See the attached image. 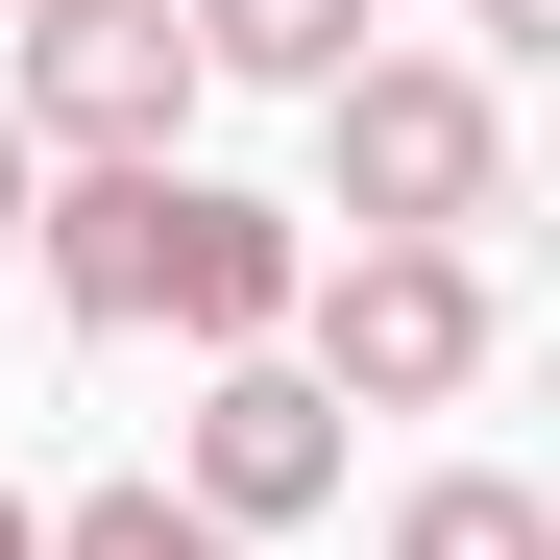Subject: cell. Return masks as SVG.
Instances as JSON below:
<instances>
[{"instance_id": "6da1fadb", "label": "cell", "mask_w": 560, "mask_h": 560, "mask_svg": "<svg viewBox=\"0 0 560 560\" xmlns=\"http://www.w3.org/2000/svg\"><path fill=\"white\" fill-rule=\"evenodd\" d=\"M25 268H49V317L73 341H293V220H268L244 196V171H196V147H171V171H49V196H25Z\"/></svg>"}, {"instance_id": "8fae6325", "label": "cell", "mask_w": 560, "mask_h": 560, "mask_svg": "<svg viewBox=\"0 0 560 560\" xmlns=\"http://www.w3.org/2000/svg\"><path fill=\"white\" fill-rule=\"evenodd\" d=\"M25 536H49V512H25V488H0V560H25Z\"/></svg>"}, {"instance_id": "3957f363", "label": "cell", "mask_w": 560, "mask_h": 560, "mask_svg": "<svg viewBox=\"0 0 560 560\" xmlns=\"http://www.w3.org/2000/svg\"><path fill=\"white\" fill-rule=\"evenodd\" d=\"M317 196L365 220V244H488L512 220V98L463 49H365L341 98H317Z\"/></svg>"}, {"instance_id": "52a82bcc", "label": "cell", "mask_w": 560, "mask_h": 560, "mask_svg": "<svg viewBox=\"0 0 560 560\" xmlns=\"http://www.w3.org/2000/svg\"><path fill=\"white\" fill-rule=\"evenodd\" d=\"M390 560H560V512L512 488V463H415V488H390Z\"/></svg>"}, {"instance_id": "30bf717a", "label": "cell", "mask_w": 560, "mask_h": 560, "mask_svg": "<svg viewBox=\"0 0 560 560\" xmlns=\"http://www.w3.org/2000/svg\"><path fill=\"white\" fill-rule=\"evenodd\" d=\"M25 196H49V147H25V122H0V268H25Z\"/></svg>"}, {"instance_id": "8992f818", "label": "cell", "mask_w": 560, "mask_h": 560, "mask_svg": "<svg viewBox=\"0 0 560 560\" xmlns=\"http://www.w3.org/2000/svg\"><path fill=\"white\" fill-rule=\"evenodd\" d=\"M196 25V73H268V98H341L365 73V0H171Z\"/></svg>"}, {"instance_id": "9c48e42d", "label": "cell", "mask_w": 560, "mask_h": 560, "mask_svg": "<svg viewBox=\"0 0 560 560\" xmlns=\"http://www.w3.org/2000/svg\"><path fill=\"white\" fill-rule=\"evenodd\" d=\"M560 49V0H463V73H536Z\"/></svg>"}, {"instance_id": "277c9868", "label": "cell", "mask_w": 560, "mask_h": 560, "mask_svg": "<svg viewBox=\"0 0 560 560\" xmlns=\"http://www.w3.org/2000/svg\"><path fill=\"white\" fill-rule=\"evenodd\" d=\"M196 98H220V73H196L171 0H25V147H73V171H171Z\"/></svg>"}, {"instance_id": "5b68a950", "label": "cell", "mask_w": 560, "mask_h": 560, "mask_svg": "<svg viewBox=\"0 0 560 560\" xmlns=\"http://www.w3.org/2000/svg\"><path fill=\"white\" fill-rule=\"evenodd\" d=\"M341 463H365V439H341V415H317V390H293V365H268V341H244L220 390H196V439H171V512L268 560L293 512H341Z\"/></svg>"}, {"instance_id": "ba28073f", "label": "cell", "mask_w": 560, "mask_h": 560, "mask_svg": "<svg viewBox=\"0 0 560 560\" xmlns=\"http://www.w3.org/2000/svg\"><path fill=\"white\" fill-rule=\"evenodd\" d=\"M25 560H244V536H196V512H171V488H73Z\"/></svg>"}, {"instance_id": "7a4b0ae2", "label": "cell", "mask_w": 560, "mask_h": 560, "mask_svg": "<svg viewBox=\"0 0 560 560\" xmlns=\"http://www.w3.org/2000/svg\"><path fill=\"white\" fill-rule=\"evenodd\" d=\"M488 341H512L488 244H341V268H293V341H268V365H293L317 415H463Z\"/></svg>"}]
</instances>
